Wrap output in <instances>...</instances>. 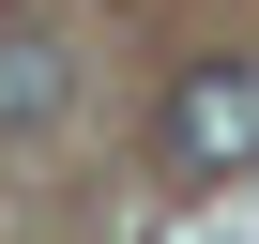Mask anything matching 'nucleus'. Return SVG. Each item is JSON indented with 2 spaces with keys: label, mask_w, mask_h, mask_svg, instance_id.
I'll use <instances>...</instances> for the list:
<instances>
[{
  "label": "nucleus",
  "mask_w": 259,
  "mask_h": 244,
  "mask_svg": "<svg viewBox=\"0 0 259 244\" xmlns=\"http://www.w3.org/2000/svg\"><path fill=\"white\" fill-rule=\"evenodd\" d=\"M61 92H76V61H61L46 31H0V138H46Z\"/></svg>",
  "instance_id": "nucleus-2"
},
{
  "label": "nucleus",
  "mask_w": 259,
  "mask_h": 244,
  "mask_svg": "<svg viewBox=\"0 0 259 244\" xmlns=\"http://www.w3.org/2000/svg\"><path fill=\"white\" fill-rule=\"evenodd\" d=\"M168 168L183 183H244L259 168V46H213L168 76Z\"/></svg>",
  "instance_id": "nucleus-1"
}]
</instances>
